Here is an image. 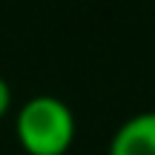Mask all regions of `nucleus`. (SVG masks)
<instances>
[{
	"label": "nucleus",
	"instance_id": "nucleus-1",
	"mask_svg": "<svg viewBox=\"0 0 155 155\" xmlns=\"http://www.w3.org/2000/svg\"><path fill=\"white\" fill-rule=\"evenodd\" d=\"M75 132V112L58 95H32L15 115V135L26 155H66Z\"/></svg>",
	"mask_w": 155,
	"mask_h": 155
},
{
	"label": "nucleus",
	"instance_id": "nucleus-2",
	"mask_svg": "<svg viewBox=\"0 0 155 155\" xmlns=\"http://www.w3.org/2000/svg\"><path fill=\"white\" fill-rule=\"evenodd\" d=\"M106 155H155V112H138L115 129Z\"/></svg>",
	"mask_w": 155,
	"mask_h": 155
},
{
	"label": "nucleus",
	"instance_id": "nucleus-3",
	"mask_svg": "<svg viewBox=\"0 0 155 155\" xmlns=\"http://www.w3.org/2000/svg\"><path fill=\"white\" fill-rule=\"evenodd\" d=\"M9 109H12V89H9V83L0 78V118L9 115Z\"/></svg>",
	"mask_w": 155,
	"mask_h": 155
}]
</instances>
